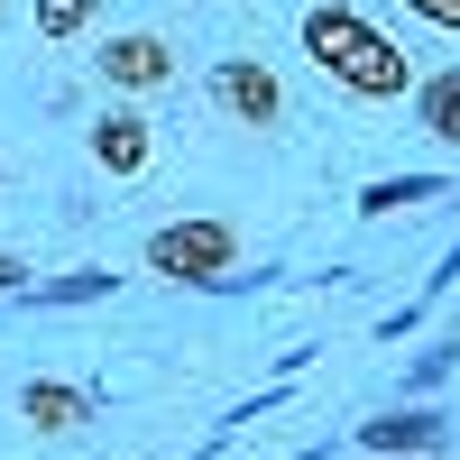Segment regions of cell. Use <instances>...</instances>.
Here are the masks:
<instances>
[{"label":"cell","instance_id":"obj_13","mask_svg":"<svg viewBox=\"0 0 460 460\" xmlns=\"http://www.w3.org/2000/svg\"><path fill=\"white\" fill-rule=\"evenodd\" d=\"M19 277H28V267H19V258H10V249H0V295H10V286H19Z\"/></svg>","mask_w":460,"mask_h":460},{"label":"cell","instance_id":"obj_10","mask_svg":"<svg viewBox=\"0 0 460 460\" xmlns=\"http://www.w3.org/2000/svg\"><path fill=\"white\" fill-rule=\"evenodd\" d=\"M405 203H433V175H405V184H368L359 194V212L377 221V212H405Z\"/></svg>","mask_w":460,"mask_h":460},{"label":"cell","instance_id":"obj_1","mask_svg":"<svg viewBox=\"0 0 460 460\" xmlns=\"http://www.w3.org/2000/svg\"><path fill=\"white\" fill-rule=\"evenodd\" d=\"M304 56H314L341 93H359V102H396V93H414V56L396 47L387 28H368L350 0H314V10H304Z\"/></svg>","mask_w":460,"mask_h":460},{"label":"cell","instance_id":"obj_5","mask_svg":"<svg viewBox=\"0 0 460 460\" xmlns=\"http://www.w3.org/2000/svg\"><path fill=\"white\" fill-rule=\"evenodd\" d=\"M147 157H157V129L138 111H102L93 120V166L102 175H147Z\"/></svg>","mask_w":460,"mask_h":460},{"label":"cell","instance_id":"obj_7","mask_svg":"<svg viewBox=\"0 0 460 460\" xmlns=\"http://www.w3.org/2000/svg\"><path fill=\"white\" fill-rule=\"evenodd\" d=\"M359 442L368 451H442V414H377V424H359Z\"/></svg>","mask_w":460,"mask_h":460},{"label":"cell","instance_id":"obj_14","mask_svg":"<svg viewBox=\"0 0 460 460\" xmlns=\"http://www.w3.org/2000/svg\"><path fill=\"white\" fill-rule=\"evenodd\" d=\"M396 460H433V451H396Z\"/></svg>","mask_w":460,"mask_h":460},{"label":"cell","instance_id":"obj_9","mask_svg":"<svg viewBox=\"0 0 460 460\" xmlns=\"http://www.w3.org/2000/svg\"><path fill=\"white\" fill-rule=\"evenodd\" d=\"M102 19V0H37V37H84Z\"/></svg>","mask_w":460,"mask_h":460},{"label":"cell","instance_id":"obj_3","mask_svg":"<svg viewBox=\"0 0 460 460\" xmlns=\"http://www.w3.org/2000/svg\"><path fill=\"white\" fill-rule=\"evenodd\" d=\"M212 102H221L240 129H267V120H286V84H277V74H267L258 56H221V65H212Z\"/></svg>","mask_w":460,"mask_h":460},{"label":"cell","instance_id":"obj_4","mask_svg":"<svg viewBox=\"0 0 460 460\" xmlns=\"http://www.w3.org/2000/svg\"><path fill=\"white\" fill-rule=\"evenodd\" d=\"M102 84H120V93H166L175 84V47L157 28H120L102 47Z\"/></svg>","mask_w":460,"mask_h":460},{"label":"cell","instance_id":"obj_6","mask_svg":"<svg viewBox=\"0 0 460 460\" xmlns=\"http://www.w3.org/2000/svg\"><path fill=\"white\" fill-rule=\"evenodd\" d=\"M19 414H28L37 433H74V424H84V414H93V396H84V387H56V377H28Z\"/></svg>","mask_w":460,"mask_h":460},{"label":"cell","instance_id":"obj_11","mask_svg":"<svg viewBox=\"0 0 460 460\" xmlns=\"http://www.w3.org/2000/svg\"><path fill=\"white\" fill-rule=\"evenodd\" d=\"M93 295H111L102 267H84V277H56V286H47V304H93Z\"/></svg>","mask_w":460,"mask_h":460},{"label":"cell","instance_id":"obj_8","mask_svg":"<svg viewBox=\"0 0 460 460\" xmlns=\"http://www.w3.org/2000/svg\"><path fill=\"white\" fill-rule=\"evenodd\" d=\"M414 111H424V129H433L442 147H460V65L424 74V84H414Z\"/></svg>","mask_w":460,"mask_h":460},{"label":"cell","instance_id":"obj_12","mask_svg":"<svg viewBox=\"0 0 460 460\" xmlns=\"http://www.w3.org/2000/svg\"><path fill=\"white\" fill-rule=\"evenodd\" d=\"M414 19H433V28H460V0H405Z\"/></svg>","mask_w":460,"mask_h":460},{"label":"cell","instance_id":"obj_2","mask_svg":"<svg viewBox=\"0 0 460 460\" xmlns=\"http://www.w3.org/2000/svg\"><path fill=\"white\" fill-rule=\"evenodd\" d=\"M230 258H240V230L230 221H166L157 240H147V267L175 277V286H221Z\"/></svg>","mask_w":460,"mask_h":460}]
</instances>
